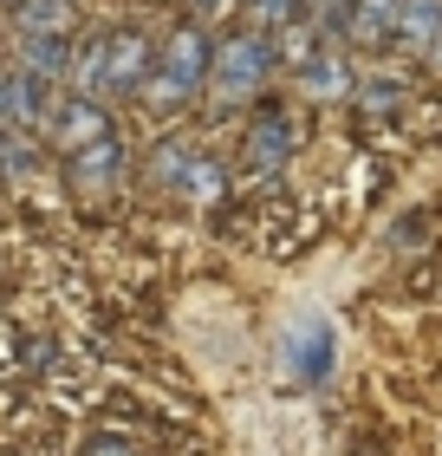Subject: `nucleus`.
<instances>
[{"label": "nucleus", "instance_id": "obj_10", "mask_svg": "<svg viewBox=\"0 0 442 456\" xmlns=\"http://www.w3.org/2000/svg\"><path fill=\"white\" fill-rule=\"evenodd\" d=\"M300 92L312 98V105H339V98H351V92H358L351 59H345V53H319V59H306V66H300Z\"/></svg>", "mask_w": 442, "mask_h": 456}, {"label": "nucleus", "instance_id": "obj_4", "mask_svg": "<svg viewBox=\"0 0 442 456\" xmlns=\"http://www.w3.org/2000/svg\"><path fill=\"white\" fill-rule=\"evenodd\" d=\"M150 176L163 183L170 196H182L189 209H215L221 202V163L215 157H202L196 143H182V137H163L157 151H150Z\"/></svg>", "mask_w": 442, "mask_h": 456}, {"label": "nucleus", "instance_id": "obj_17", "mask_svg": "<svg viewBox=\"0 0 442 456\" xmlns=\"http://www.w3.org/2000/svg\"><path fill=\"white\" fill-rule=\"evenodd\" d=\"M20 163H27V143L13 131H0V170H20Z\"/></svg>", "mask_w": 442, "mask_h": 456}, {"label": "nucleus", "instance_id": "obj_8", "mask_svg": "<svg viewBox=\"0 0 442 456\" xmlns=\"http://www.w3.org/2000/svg\"><path fill=\"white\" fill-rule=\"evenodd\" d=\"M46 131H52V143L59 151H85V143H98V137H111V111L98 105V98H66V105H52V118H46Z\"/></svg>", "mask_w": 442, "mask_h": 456}, {"label": "nucleus", "instance_id": "obj_9", "mask_svg": "<svg viewBox=\"0 0 442 456\" xmlns=\"http://www.w3.org/2000/svg\"><path fill=\"white\" fill-rule=\"evenodd\" d=\"M66 176H72V190H85V196L111 190V183L124 176V151H117V137H98V143H85V151H72V157H66Z\"/></svg>", "mask_w": 442, "mask_h": 456}, {"label": "nucleus", "instance_id": "obj_1", "mask_svg": "<svg viewBox=\"0 0 442 456\" xmlns=\"http://www.w3.org/2000/svg\"><path fill=\"white\" fill-rule=\"evenodd\" d=\"M150 39L131 33V27H117V33H98L85 53H72V72H66V86L78 98H117V92H143V78H150Z\"/></svg>", "mask_w": 442, "mask_h": 456}, {"label": "nucleus", "instance_id": "obj_14", "mask_svg": "<svg viewBox=\"0 0 442 456\" xmlns=\"http://www.w3.org/2000/svg\"><path fill=\"white\" fill-rule=\"evenodd\" d=\"M319 33H325V20L300 13L293 27L273 33V59H286V66H306V59H319V53H325V46H319Z\"/></svg>", "mask_w": 442, "mask_h": 456}, {"label": "nucleus", "instance_id": "obj_6", "mask_svg": "<svg viewBox=\"0 0 442 456\" xmlns=\"http://www.w3.org/2000/svg\"><path fill=\"white\" fill-rule=\"evenodd\" d=\"M286 163H293V118L267 105L254 124H247V137H241V170L247 176H280Z\"/></svg>", "mask_w": 442, "mask_h": 456}, {"label": "nucleus", "instance_id": "obj_2", "mask_svg": "<svg viewBox=\"0 0 442 456\" xmlns=\"http://www.w3.org/2000/svg\"><path fill=\"white\" fill-rule=\"evenodd\" d=\"M280 66L273 59V33L261 27H235L228 39H215V53H208V78H202V92L215 98V105H247L261 86H267V72Z\"/></svg>", "mask_w": 442, "mask_h": 456}, {"label": "nucleus", "instance_id": "obj_11", "mask_svg": "<svg viewBox=\"0 0 442 456\" xmlns=\"http://www.w3.org/2000/svg\"><path fill=\"white\" fill-rule=\"evenodd\" d=\"M20 72L39 78V86H66V72H72L66 33H27V39H20Z\"/></svg>", "mask_w": 442, "mask_h": 456}, {"label": "nucleus", "instance_id": "obj_15", "mask_svg": "<svg viewBox=\"0 0 442 456\" xmlns=\"http://www.w3.org/2000/svg\"><path fill=\"white\" fill-rule=\"evenodd\" d=\"M13 20H20V39L27 33H66V0H20Z\"/></svg>", "mask_w": 442, "mask_h": 456}, {"label": "nucleus", "instance_id": "obj_20", "mask_svg": "<svg viewBox=\"0 0 442 456\" xmlns=\"http://www.w3.org/2000/svg\"><path fill=\"white\" fill-rule=\"evenodd\" d=\"M345 7H351V0H306V13H312V20H339Z\"/></svg>", "mask_w": 442, "mask_h": 456}, {"label": "nucleus", "instance_id": "obj_13", "mask_svg": "<svg viewBox=\"0 0 442 456\" xmlns=\"http://www.w3.org/2000/svg\"><path fill=\"white\" fill-rule=\"evenodd\" d=\"M390 39H404L410 53L430 59V46L442 39V0H397V33Z\"/></svg>", "mask_w": 442, "mask_h": 456}, {"label": "nucleus", "instance_id": "obj_16", "mask_svg": "<svg viewBox=\"0 0 442 456\" xmlns=\"http://www.w3.org/2000/svg\"><path fill=\"white\" fill-rule=\"evenodd\" d=\"M247 13H254L261 33H280V27H293V20L306 13V0H247Z\"/></svg>", "mask_w": 442, "mask_h": 456}, {"label": "nucleus", "instance_id": "obj_3", "mask_svg": "<svg viewBox=\"0 0 442 456\" xmlns=\"http://www.w3.org/2000/svg\"><path fill=\"white\" fill-rule=\"evenodd\" d=\"M208 53H215V46H208V33L196 27V20H182V27L150 53L143 98H150L157 111H176L182 98H196V92H202V78H208Z\"/></svg>", "mask_w": 442, "mask_h": 456}, {"label": "nucleus", "instance_id": "obj_19", "mask_svg": "<svg viewBox=\"0 0 442 456\" xmlns=\"http://www.w3.org/2000/svg\"><path fill=\"white\" fill-rule=\"evenodd\" d=\"M85 456H131V444H124V437H92Z\"/></svg>", "mask_w": 442, "mask_h": 456}, {"label": "nucleus", "instance_id": "obj_5", "mask_svg": "<svg viewBox=\"0 0 442 456\" xmlns=\"http://www.w3.org/2000/svg\"><path fill=\"white\" fill-rule=\"evenodd\" d=\"M332 365H339V333H332V320H319V314L293 320L286 326V371L300 385H325Z\"/></svg>", "mask_w": 442, "mask_h": 456}, {"label": "nucleus", "instance_id": "obj_12", "mask_svg": "<svg viewBox=\"0 0 442 456\" xmlns=\"http://www.w3.org/2000/svg\"><path fill=\"white\" fill-rule=\"evenodd\" d=\"M339 27L351 46H384V39L397 33V0H351V7L339 13Z\"/></svg>", "mask_w": 442, "mask_h": 456}, {"label": "nucleus", "instance_id": "obj_18", "mask_svg": "<svg viewBox=\"0 0 442 456\" xmlns=\"http://www.w3.org/2000/svg\"><path fill=\"white\" fill-rule=\"evenodd\" d=\"M358 98H365V105H397V86L390 78H371V86H358Z\"/></svg>", "mask_w": 442, "mask_h": 456}, {"label": "nucleus", "instance_id": "obj_7", "mask_svg": "<svg viewBox=\"0 0 442 456\" xmlns=\"http://www.w3.org/2000/svg\"><path fill=\"white\" fill-rule=\"evenodd\" d=\"M52 118V86H39V78H27V72H7L0 66V131H39V124Z\"/></svg>", "mask_w": 442, "mask_h": 456}]
</instances>
